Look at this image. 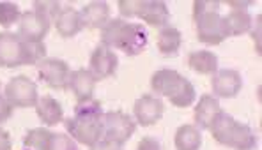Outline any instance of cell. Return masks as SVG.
<instances>
[{
  "instance_id": "cell-1",
  "label": "cell",
  "mask_w": 262,
  "mask_h": 150,
  "mask_svg": "<svg viewBox=\"0 0 262 150\" xmlns=\"http://www.w3.org/2000/svg\"><path fill=\"white\" fill-rule=\"evenodd\" d=\"M103 115L101 103L94 97L78 103L75 106V115L64 122L69 136L87 147L96 145L103 140Z\"/></svg>"
},
{
  "instance_id": "cell-2",
  "label": "cell",
  "mask_w": 262,
  "mask_h": 150,
  "mask_svg": "<svg viewBox=\"0 0 262 150\" xmlns=\"http://www.w3.org/2000/svg\"><path fill=\"white\" fill-rule=\"evenodd\" d=\"M149 41V34L142 23H129L122 18H114L101 30V44L110 49H119L128 57L140 55Z\"/></svg>"
},
{
  "instance_id": "cell-3",
  "label": "cell",
  "mask_w": 262,
  "mask_h": 150,
  "mask_svg": "<svg viewBox=\"0 0 262 150\" xmlns=\"http://www.w3.org/2000/svg\"><path fill=\"white\" fill-rule=\"evenodd\" d=\"M214 141L223 147H230L234 150H255L259 145L257 134L250 126L237 122L232 115L220 111L214 117L213 124L209 126Z\"/></svg>"
},
{
  "instance_id": "cell-4",
  "label": "cell",
  "mask_w": 262,
  "mask_h": 150,
  "mask_svg": "<svg viewBox=\"0 0 262 150\" xmlns=\"http://www.w3.org/2000/svg\"><path fill=\"white\" fill-rule=\"evenodd\" d=\"M46 59L45 43H27L18 34H0V67L37 65Z\"/></svg>"
},
{
  "instance_id": "cell-5",
  "label": "cell",
  "mask_w": 262,
  "mask_h": 150,
  "mask_svg": "<svg viewBox=\"0 0 262 150\" xmlns=\"http://www.w3.org/2000/svg\"><path fill=\"white\" fill-rule=\"evenodd\" d=\"M193 20L200 43L216 46L229 37L225 20L220 14V2L216 0H196L193 4Z\"/></svg>"
},
{
  "instance_id": "cell-6",
  "label": "cell",
  "mask_w": 262,
  "mask_h": 150,
  "mask_svg": "<svg viewBox=\"0 0 262 150\" xmlns=\"http://www.w3.org/2000/svg\"><path fill=\"white\" fill-rule=\"evenodd\" d=\"M151 88L158 95H165L177 108H188L195 103L196 90L193 83L176 69H160L151 76Z\"/></svg>"
},
{
  "instance_id": "cell-7",
  "label": "cell",
  "mask_w": 262,
  "mask_h": 150,
  "mask_svg": "<svg viewBox=\"0 0 262 150\" xmlns=\"http://www.w3.org/2000/svg\"><path fill=\"white\" fill-rule=\"evenodd\" d=\"M135 131H137V122L124 111L114 110L103 115V140L122 147L133 136Z\"/></svg>"
},
{
  "instance_id": "cell-8",
  "label": "cell",
  "mask_w": 262,
  "mask_h": 150,
  "mask_svg": "<svg viewBox=\"0 0 262 150\" xmlns=\"http://www.w3.org/2000/svg\"><path fill=\"white\" fill-rule=\"evenodd\" d=\"M4 97L13 108H32L39 101L37 85L27 76H14L9 80L4 90Z\"/></svg>"
},
{
  "instance_id": "cell-9",
  "label": "cell",
  "mask_w": 262,
  "mask_h": 150,
  "mask_svg": "<svg viewBox=\"0 0 262 150\" xmlns=\"http://www.w3.org/2000/svg\"><path fill=\"white\" fill-rule=\"evenodd\" d=\"M37 76L39 80L55 90H66L71 76V69L66 60L57 59V57H46L37 64Z\"/></svg>"
},
{
  "instance_id": "cell-10",
  "label": "cell",
  "mask_w": 262,
  "mask_h": 150,
  "mask_svg": "<svg viewBox=\"0 0 262 150\" xmlns=\"http://www.w3.org/2000/svg\"><path fill=\"white\" fill-rule=\"evenodd\" d=\"M52 20L37 11H27L18 21V36L27 43H43Z\"/></svg>"
},
{
  "instance_id": "cell-11",
  "label": "cell",
  "mask_w": 262,
  "mask_h": 150,
  "mask_svg": "<svg viewBox=\"0 0 262 150\" xmlns=\"http://www.w3.org/2000/svg\"><path fill=\"white\" fill-rule=\"evenodd\" d=\"M117 65L119 59L114 49L101 44L92 52L91 60H89V71L98 82V80H106L110 76H114L115 71H117Z\"/></svg>"
},
{
  "instance_id": "cell-12",
  "label": "cell",
  "mask_w": 262,
  "mask_h": 150,
  "mask_svg": "<svg viewBox=\"0 0 262 150\" xmlns=\"http://www.w3.org/2000/svg\"><path fill=\"white\" fill-rule=\"evenodd\" d=\"M163 111H165L163 101L151 94H144L142 97H138L133 106L135 118H137L138 124L144 126V128L160 122L161 117H163Z\"/></svg>"
},
{
  "instance_id": "cell-13",
  "label": "cell",
  "mask_w": 262,
  "mask_h": 150,
  "mask_svg": "<svg viewBox=\"0 0 262 150\" xmlns=\"http://www.w3.org/2000/svg\"><path fill=\"white\" fill-rule=\"evenodd\" d=\"M211 88H213V95L216 99H232L241 92L243 78L236 69H222V71H216L213 74Z\"/></svg>"
},
{
  "instance_id": "cell-14",
  "label": "cell",
  "mask_w": 262,
  "mask_h": 150,
  "mask_svg": "<svg viewBox=\"0 0 262 150\" xmlns=\"http://www.w3.org/2000/svg\"><path fill=\"white\" fill-rule=\"evenodd\" d=\"M68 88L75 94L78 103L89 101V99H92V94H94L96 78L91 74L89 69H76V71H71Z\"/></svg>"
},
{
  "instance_id": "cell-15",
  "label": "cell",
  "mask_w": 262,
  "mask_h": 150,
  "mask_svg": "<svg viewBox=\"0 0 262 150\" xmlns=\"http://www.w3.org/2000/svg\"><path fill=\"white\" fill-rule=\"evenodd\" d=\"M80 18H82L83 27L87 29H105L110 18V7L103 0H96V2H89L87 6L82 7L80 11Z\"/></svg>"
},
{
  "instance_id": "cell-16",
  "label": "cell",
  "mask_w": 262,
  "mask_h": 150,
  "mask_svg": "<svg viewBox=\"0 0 262 150\" xmlns=\"http://www.w3.org/2000/svg\"><path fill=\"white\" fill-rule=\"evenodd\" d=\"M55 23V29L59 32L60 37H75L76 34H80L83 30V23L80 18V11H76L75 7H62L60 13L57 14V18L53 20Z\"/></svg>"
},
{
  "instance_id": "cell-17",
  "label": "cell",
  "mask_w": 262,
  "mask_h": 150,
  "mask_svg": "<svg viewBox=\"0 0 262 150\" xmlns=\"http://www.w3.org/2000/svg\"><path fill=\"white\" fill-rule=\"evenodd\" d=\"M138 18H142V21H145L147 25L163 29L170 21V11L163 0H144Z\"/></svg>"
},
{
  "instance_id": "cell-18",
  "label": "cell",
  "mask_w": 262,
  "mask_h": 150,
  "mask_svg": "<svg viewBox=\"0 0 262 150\" xmlns=\"http://www.w3.org/2000/svg\"><path fill=\"white\" fill-rule=\"evenodd\" d=\"M222 111V106H220L218 99L211 94H204L200 95L199 105L195 108V124L196 128L200 129H209V126L213 124L214 117Z\"/></svg>"
},
{
  "instance_id": "cell-19",
  "label": "cell",
  "mask_w": 262,
  "mask_h": 150,
  "mask_svg": "<svg viewBox=\"0 0 262 150\" xmlns=\"http://www.w3.org/2000/svg\"><path fill=\"white\" fill-rule=\"evenodd\" d=\"M36 113L45 126L52 128V126H57L62 122L64 108L55 97H52V95H43L36 105Z\"/></svg>"
},
{
  "instance_id": "cell-20",
  "label": "cell",
  "mask_w": 262,
  "mask_h": 150,
  "mask_svg": "<svg viewBox=\"0 0 262 150\" xmlns=\"http://www.w3.org/2000/svg\"><path fill=\"white\" fill-rule=\"evenodd\" d=\"M188 65L191 71L199 72V74H214L218 71V57L207 49L191 52L188 55Z\"/></svg>"
},
{
  "instance_id": "cell-21",
  "label": "cell",
  "mask_w": 262,
  "mask_h": 150,
  "mask_svg": "<svg viewBox=\"0 0 262 150\" xmlns=\"http://www.w3.org/2000/svg\"><path fill=\"white\" fill-rule=\"evenodd\" d=\"M183 44V36L174 27H163L158 34V52L163 57H176Z\"/></svg>"
},
{
  "instance_id": "cell-22",
  "label": "cell",
  "mask_w": 262,
  "mask_h": 150,
  "mask_svg": "<svg viewBox=\"0 0 262 150\" xmlns=\"http://www.w3.org/2000/svg\"><path fill=\"white\" fill-rule=\"evenodd\" d=\"M174 143L177 150H199L202 147V133L196 126H181L176 131Z\"/></svg>"
},
{
  "instance_id": "cell-23",
  "label": "cell",
  "mask_w": 262,
  "mask_h": 150,
  "mask_svg": "<svg viewBox=\"0 0 262 150\" xmlns=\"http://www.w3.org/2000/svg\"><path fill=\"white\" fill-rule=\"evenodd\" d=\"M225 20L227 32L230 36H241V34L248 32L253 25V18L248 11L245 9H232L227 16H223Z\"/></svg>"
},
{
  "instance_id": "cell-24",
  "label": "cell",
  "mask_w": 262,
  "mask_h": 150,
  "mask_svg": "<svg viewBox=\"0 0 262 150\" xmlns=\"http://www.w3.org/2000/svg\"><path fill=\"white\" fill-rule=\"evenodd\" d=\"M53 133L46 128H34L23 138V145L29 150H48Z\"/></svg>"
},
{
  "instance_id": "cell-25",
  "label": "cell",
  "mask_w": 262,
  "mask_h": 150,
  "mask_svg": "<svg viewBox=\"0 0 262 150\" xmlns=\"http://www.w3.org/2000/svg\"><path fill=\"white\" fill-rule=\"evenodd\" d=\"M20 18H21V11H20V7H18V4L7 2V0L0 2V25H2L4 29H9L11 25L18 23Z\"/></svg>"
},
{
  "instance_id": "cell-26",
  "label": "cell",
  "mask_w": 262,
  "mask_h": 150,
  "mask_svg": "<svg viewBox=\"0 0 262 150\" xmlns=\"http://www.w3.org/2000/svg\"><path fill=\"white\" fill-rule=\"evenodd\" d=\"M48 150H78V145L71 136L64 133H53Z\"/></svg>"
},
{
  "instance_id": "cell-27",
  "label": "cell",
  "mask_w": 262,
  "mask_h": 150,
  "mask_svg": "<svg viewBox=\"0 0 262 150\" xmlns=\"http://www.w3.org/2000/svg\"><path fill=\"white\" fill-rule=\"evenodd\" d=\"M144 6V0H121L119 2V13L122 18H138Z\"/></svg>"
},
{
  "instance_id": "cell-28",
  "label": "cell",
  "mask_w": 262,
  "mask_h": 150,
  "mask_svg": "<svg viewBox=\"0 0 262 150\" xmlns=\"http://www.w3.org/2000/svg\"><path fill=\"white\" fill-rule=\"evenodd\" d=\"M60 4L59 2H34V11H37V13L45 14L46 18H50V20H55L57 14L60 13Z\"/></svg>"
},
{
  "instance_id": "cell-29",
  "label": "cell",
  "mask_w": 262,
  "mask_h": 150,
  "mask_svg": "<svg viewBox=\"0 0 262 150\" xmlns=\"http://www.w3.org/2000/svg\"><path fill=\"white\" fill-rule=\"evenodd\" d=\"M137 150H163V147L154 136H144L138 141Z\"/></svg>"
},
{
  "instance_id": "cell-30",
  "label": "cell",
  "mask_w": 262,
  "mask_h": 150,
  "mask_svg": "<svg viewBox=\"0 0 262 150\" xmlns=\"http://www.w3.org/2000/svg\"><path fill=\"white\" fill-rule=\"evenodd\" d=\"M11 115H13V106H11V103L0 94V124L9 120Z\"/></svg>"
},
{
  "instance_id": "cell-31",
  "label": "cell",
  "mask_w": 262,
  "mask_h": 150,
  "mask_svg": "<svg viewBox=\"0 0 262 150\" xmlns=\"http://www.w3.org/2000/svg\"><path fill=\"white\" fill-rule=\"evenodd\" d=\"M0 150H13V140L6 129L0 128Z\"/></svg>"
},
{
  "instance_id": "cell-32",
  "label": "cell",
  "mask_w": 262,
  "mask_h": 150,
  "mask_svg": "<svg viewBox=\"0 0 262 150\" xmlns=\"http://www.w3.org/2000/svg\"><path fill=\"white\" fill-rule=\"evenodd\" d=\"M91 150H122V147H121V145H117V143H112V141L99 140L96 145H92Z\"/></svg>"
},
{
  "instance_id": "cell-33",
  "label": "cell",
  "mask_w": 262,
  "mask_h": 150,
  "mask_svg": "<svg viewBox=\"0 0 262 150\" xmlns=\"http://www.w3.org/2000/svg\"><path fill=\"white\" fill-rule=\"evenodd\" d=\"M255 27H257V32H252L253 39L257 41V53H260V16L255 18Z\"/></svg>"
},
{
  "instance_id": "cell-34",
  "label": "cell",
  "mask_w": 262,
  "mask_h": 150,
  "mask_svg": "<svg viewBox=\"0 0 262 150\" xmlns=\"http://www.w3.org/2000/svg\"><path fill=\"white\" fill-rule=\"evenodd\" d=\"M229 6L230 7H236V9H245L246 11V7L250 6V2H243V4H239V2H229Z\"/></svg>"
},
{
  "instance_id": "cell-35",
  "label": "cell",
  "mask_w": 262,
  "mask_h": 150,
  "mask_svg": "<svg viewBox=\"0 0 262 150\" xmlns=\"http://www.w3.org/2000/svg\"><path fill=\"white\" fill-rule=\"evenodd\" d=\"M0 90H2V85H0Z\"/></svg>"
},
{
  "instance_id": "cell-36",
  "label": "cell",
  "mask_w": 262,
  "mask_h": 150,
  "mask_svg": "<svg viewBox=\"0 0 262 150\" xmlns=\"http://www.w3.org/2000/svg\"><path fill=\"white\" fill-rule=\"evenodd\" d=\"M25 150H29V148H25Z\"/></svg>"
}]
</instances>
